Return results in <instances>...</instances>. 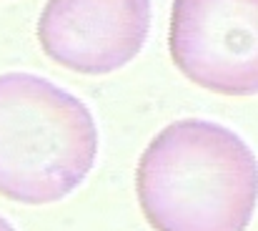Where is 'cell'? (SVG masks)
Here are the masks:
<instances>
[{
    "mask_svg": "<svg viewBox=\"0 0 258 231\" xmlns=\"http://www.w3.org/2000/svg\"><path fill=\"white\" fill-rule=\"evenodd\" d=\"M136 196L153 231H246L258 206V158L228 126L180 118L141 154Z\"/></svg>",
    "mask_w": 258,
    "mask_h": 231,
    "instance_id": "6da1fadb",
    "label": "cell"
},
{
    "mask_svg": "<svg viewBox=\"0 0 258 231\" xmlns=\"http://www.w3.org/2000/svg\"><path fill=\"white\" fill-rule=\"evenodd\" d=\"M168 51L193 85L258 96V0H173Z\"/></svg>",
    "mask_w": 258,
    "mask_h": 231,
    "instance_id": "3957f363",
    "label": "cell"
},
{
    "mask_svg": "<svg viewBox=\"0 0 258 231\" xmlns=\"http://www.w3.org/2000/svg\"><path fill=\"white\" fill-rule=\"evenodd\" d=\"M86 103L35 73H0V196L48 206L71 196L98 161Z\"/></svg>",
    "mask_w": 258,
    "mask_h": 231,
    "instance_id": "7a4b0ae2",
    "label": "cell"
},
{
    "mask_svg": "<svg viewBox=\"0 0 258 231\" xmlns=\"http://www.w3.org/2000/svg\"><path fill=\"white\" fill-rule=\"evenodd\" d=\"M151 20V0H48L38 18V43L73 73L108 76L143 51Z\"/></svg>",
    "mask_w": 258,
    "mask_h": 231,
    "instance_id": "277c9868",
    "label": "cell"
},
{
    "mask_svg": "<svg viewBox=\"0 0 258 231\" xmlns=\"http://www.w3.org/2000/svg\"><path fill=\"white\" fill-rule=\"evenodd\" d=\"M0 231H15V229L10 226V221H8V219H3V216H0Z\"/></svg>",
    "mask_w": 258,
    "mask_h": 231,
    "instance_id": "5b68a950",
    "label": "cell"
}]
</instances>
